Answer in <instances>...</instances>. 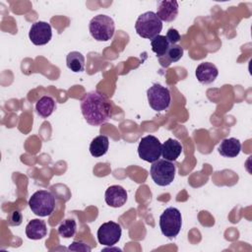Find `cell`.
I'll list each match as a JSON object with an SVG mask.
<instances>
[{
  "label": "cell",
  "mask_w": 252,
  "mask_h": 252,
  "mask_svg": "<svg viewBox=\"0 0 252 252\" xmlns=\"http://www.w3.org/2000/svg\"><path fill=\"white\" fill-rule=\"evenodd\" d=\"M157 16L161 22H172L176 19L178 14V3L174 0H163L158 3Z\"/></svg>",
  "instance_id": "7c38bea8"
},
{
  "label": "cell",
  "mask_w": 252,
  "mask_h": 252,
  "mask_svg": "<svg viewBox=\"0 0 252 252\" xmlns=\"http://www.w3.org/2000/svg\"><path fill=\"white\" fill-rule=\"evenodd\" d=\"M32 212L38 217L50 216L55 208V197L50 191L38 190L29 200Z\"/></svg>",
  "instance_id": "277c9868"
},
{
  "label": "cell",
  "mask_w": 252,
  "mask_h": 252,
  "mask_svg": "<svg viewBox=\"0 0 252 252\" xmlns=\"http://www.w3.org/2000/svg\"><path fill=\"white\" fill-rule=\"evenodd\" d=\"M81 111L87 123L99 126L111 118L112 104L105 95L96 91H92L82 98Z\"/></svg>",
  "instance_id": "6da1fadb"
},
{
  "label": "cell",
  "mask_w": 252,
  "mask_h": 252,
  "mask_svg": "<svg viewBox=\"0 0 252 252\" xmlns=\"http://www.w3.org/2000/svg\"><path fill=\"white\" fill-rule=\"evenodd\" d=\"M109 146V141L107 136L99 135L93 139L90 145V153L94 158L102 157L106 154Z\"/></svg>",
  "instance_id": "e0dca14e"
},
{
  "label": "cell",
  "mask_w": 252,
  "mask_h": 252,
  "mask_svg": "<svg viewBox=\"0 0 252 252\" xmlns=\"http://www.w3.org/2000/svg\"><path fill=\"white\" fill-rule=\"evenodd\" d=\"M121 233L122 228L120 224L114 221H107L98 227L96 235L100 244L105 246H112L120 240Z\"/></svg>",
  "instance_id": "9c48e42d"
},
{
  "label": "cell",
  "mask_w": 252,
  "mask_h": 252,
  "mask_svg": "<svg viewBox=\"0 0 252 252\" xmlns=\"http://www.w3.org/2000/svg\"><path fill=\"white\" fill-rule=\"evenodd\" d=\"M138 155L145 161L151 163L157 161L161 156V144L159 140L153 135L143 137L138 146Z\"/></svg>",
  "instance_id": "ba28073f"
},
{
  "label": "cell",
  "mask_w": 252,
  "mask_h": 252,
  "mask_svg": "<svg viewBox=\"0 0 252 252\" xmlns=\"http://www.w3.org/2000/svg\"><path fill=\"white\" fill-rule=\"evenodd\" d=\"M69 250H74V251H87L90 252L92 250V248L87 245L85 242L82 241H74L68 248Z\"/></svg>",
  "instance_id": "d4e9b609"
},
{
  "label": "cell",
  "mask_w": 252,
  "mask_h": 252,
  "mask_svg": "<svg viewBox=\"0 0 252 252\" xmlns=\"http://www.w3.org/2000/svg\"><path fill=\"white\" fill-rule=\"evenodd\" d=\"M66 65L74 73L83 72L85 69V57L79 51H71L66 56Z\"/></svg>",
  "instance_id": "d6986e66"
},
{
  "label": "cell",
  "mask_w": 252,
  "mask_h": 252,
  "mask_svg": "<svg viewBox=\"0 0 252 252\" xmlns=\"http://www.w3.org/2000/svg\"><path fill=\"white\" fill-rule=\"evenodd\" d=\"M165 37H166L167 41L169 42V44H171V45L176 44L180 40V38H181L178 31L175 30V29H169L167 31V32H166Z\"/></svg>",
  "instance_id": "cb8c5ba5"
},
{
  "label": "cell",
  "mask_w": 252,
  "mask_h": 252,
  "mask_svg": "<svg viewBox=\"0 0 252 252\" xmlns=\"http://www.w3.org/2000/svg\"><path fill=\"white\" fill-rule=\"evenodd\" d=\"M22 220H23V216H22L21 212L18 211V210L13 211L8 216V223L10 225H12V226L20 225L22 223Z\"/></svg>",
  "instance_id": "603a6c76"
},
{
  "label": "cell",
  "mask_w": 252,
  "mask_h": 252,
  "mask_svg": "<svg viewBox=\"0 0 252 252\" xmlns=\"http://www.w3.org/2000/svg\"><path fill=\"white\" fill-rule=\"evenodd\" d=\"M151 46H152V50L157 54V56L158 58H161L167 52L170 44L167 41L165 35L158 34L151 39Z\"/></svg>",
  "instance_id": "44dd1931"
},
{
  "label": "cell",
  "mask_w": 252,
  "mask_h": 252,
  "mask_svg": "<svg viewBox=\"0 0 252 252\" xmlns=\"http://www.w3.org/2000/svg\"><path fill=\"white\" fill-rule=\"evenodd\" d=\"M241 151V143L236 138L223 139L219 146V153L225 158H235Z\"/></svg>",
  "instance_id": "9a60e30c"
},
{
  "label": "cell",
  "mask_w": 252,
  "mask_h": 252,
  "mask_svg": "<svg viewBox=\"0 0 252 252\" xmlns=\"http://www.w3.org/2000/svg\"><path fill=\"white\" fill-rule=\"evenodd\" d=\"M105 203L112 208L122 207L127 201V192L120 185L109 186L104 194Z\"/></svg>",
  "instance_id": "8fae6325"
},
{
  "label": "cell",
  "mask_w": 252,
  "mask_h": 252,
  "mask_svg": "<svg viewBox=\"0 0 252 252\" xmlns=\"http://www.w3.org/2000/svg\"><path fill=\"white\" fill-rule=\"evenodd\" d=\"M182 152L181 144L175 139H167L161 145V156L164 159L169 161L176 160Z\"/></svg>",
  "instance_id": "2e32d148"
},
{
  "label": "cell",
  "mask_w": 252,
  "mask_h": 252,
  "mask_svg": "<svg viewBox=\"0 0 252 252\" xmlns=\"http://www.w3.org/2000/svg\"><path fill=\"white\" fill-rule=\"evenodd\" d=\"M47 234V227L44 220L34 219L29 221L26 226V235L32 240L43 238Z\"/></svg>",
  "instance_id": "5bb4252c"
},
{
  "label": "cell",
  "mask_w": 252,
  "mask_h": 252,
  "mask_svg": "<svg viewBox=\"0 0 252 252\" xmlns=\"http://www.w3.org/2000/svg\"><path fill=\"white\" fill-rule=\"evenodd\" d=\"M55 107H56L55 101L53 97L49 95H44L40 97L35 104L36 113L42 118H47L48 116H50L53 110L55 109Z\"/></svg>",
  "instance_id": "ac0fdd59"
},
{
  "label": "cell",
  "mask_w": 252,
  "mask_h": 252,
  "mask_svg": "<svg viewBox=\"0 0 252 252\" xmlns=\"http://www.w3.org/2000/svg\"><path fill=\"white\" fill-rule=\"evenodd\" d=\"M29 37L34 45H44L48 43L52 37L51 26L43 21L33 23L30 29Z\"/></svg>",
  "instance_id": "30bf717a"
},
{
  "label": "cell",
  "mask_w": 252,
  "mask_h": 252,
  "mask_svg": "<svg viewBox=\"0 0 252 252\" xmlns=\"http://www.w3.org/2000/svg\"><path fill=\"white\" fill-rule=\"evenodd\" d=\"M175 165L167 159H158L151 165L150 173L154 182L158 186L169 185L175 176Z\"/></svg>",
  "instance_id": "8992f818"
},
{
  "label": "cell",
  "mask_w": 252,
  "mask_h": 252,
  "mask_svg": "<svg viewBox=\"0 0 252 252\" xmlns=\"http://www.w3.org/2000/svg\"><path fill=\"white\" fill-rule=\"evenodd\" d=\"M77 230V223L72 219H67L63 220L58 226V234L63 238L73 237Z\"/></svg>",
  "instance_id": "7402d4cb"
},
{
  "label": "cell",
  "mask_w": 252,
  "mask_h": 252,
  "mask_svg": "<svg viewBox=\"0 0 252 252\" xmlns=\"http://www.w3.org/2000/svg\"><path fill=\"white\" fill-rule=\"evenodd\" d=\"M91 35L97 41H107L112 38L115 25L112 18L107 15L99 14L94 16L89 25Z\"/></svg>",
  "instance_id": "3957f363"
},
{
  "label": "cell",
  "mask_w": 252,
  "mask_h": 252,
  "mask_svg": "<svg viewBox=\"0 0 252 252\" xmlns=\"http://www.w3.org/2000/svg\"><path fill=\"white\" fill-rule=\"evenodd\" d=\"M182 56H183V48L180 45L173 44V45L169 46L165 55L158 59H159V63L161 64V66L167 67L171 63L177 62L179 59H181Z\"/></svg>",
  "instance_id": "ffe728a7"
},
{
  "label": "cell",
  "mask_w": 252,
  "mask_h": 252,
  "mask_svg": "<svg viewBox=\"0 0 252 252\" xmlns=\"http://www.w3.org/2000/svg\"><path fill=\"white\" fill-rule=\"evenodd\" d=\"M136 32L143 38L152 39L158 35L162 30V22L152 11L141 14L135 24Z\"/></svg>",
  "instance_id": "7a4b0ae2"
},
{
  "label": "cell",
  "mask_w": 252,
  "mask_h": 252,
  "mask_svg": "<svg viewBox=\"0 0 252 252\" xmlns=\"http://www.w3.org/2000/svg\"><path fill=\"white\" fill-rule=\"evenodd\" d=\"M195 75L197 80L201 84L208 85L213 83L217 79L219 75V71H218V68L213 63L203 62L197 66Z\"/></svg>",
  "instance_id": "4fadbf2b"
},
{
  "label": "cell",
  "mask_w": 252,
  "mask_h": 252,
  "mask_svg": "<svg viewBox=\"0 0 252 252\" xmlns=\"http://www.w3.org/2000/svg\"><path fill=\"white\" fill-rule=\"evenodd\" d=\"M147 96L150 106L158 112L167 109L171 102L169 90L160 84H154L150 87L147 91Z\"/></svg>",
  "instance_id": "52a82bcc"
},
{
  "label": "cell",
  "mask_w": 252,
  "mask_h": 252,
  "mask_svg": "<svg viewBox=\"0 0 252 252\" xmlns=\"http://www.w3.org/2000/svg\"><path fill=\"white\" fill-rule=\"evenodd\" d=\"M182 226V217L178 209L169 207L159 217V227L161 233L167 238L175 237Z\"/></svg>",
  "instance_id": "5b68a950"
}]
</instances>
